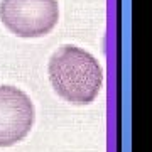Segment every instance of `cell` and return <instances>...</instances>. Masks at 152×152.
I'll use <instances>...</instances> for the list:
<instances>
[{
    "label": "cell",
    "mask_w": 152,
    "mask_h": 152,
    "mask_svg": "<svg viewBox=\"0 0 152 152\" xmlns=\"http://www.w3.org/2000/svg\"><path fill=\"white\" fill-rule=\"evenodd\" d=\"M48 73L56 93L73 105L91 103L103 83V69L96 58L71 44L54 51L49 59Z\"/></svg>",
    "instance_id": "6da1fadb"
},
{
    "label": "cell",
    "mask_w": 152,
    "mask_h": 152,
    "mask_svg": "<svg viewBox=\"0 0 152 152\" xmlns=\"http://www.w3.org/2000/svg\"><path fill=\"white\" fill-rule=\"evenodd\" d=\"M0 19L19 37H42L59 19L58 0H2Z\"/></svg>",
    "instance_id": "7a4b0ae2"
},
{
    "label": "cell",
    "mask_w": 152,
    "mask_h": 152,
    "mask_svg": "<svg viewBox=\"0 0 152 152\" xmlns=\"http://www.w3.org/2000/svg\"><path fill=\"white\" fill-rule=\"evenodd\" d=\"M32 125L31 98L15 86L0 85V147H10L26 139Z\"/></svg>",
    "instance_id": "3957f363"
}]
</instances>
